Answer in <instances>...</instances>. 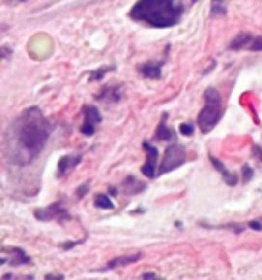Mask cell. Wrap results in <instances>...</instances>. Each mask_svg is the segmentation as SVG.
I'll return each instance as SVG.
<instances>
[{
	"label": "cell",
	"mask_w": 262,
	"mask_h": 280,
	"mask_svg": "<svg viewBox=\"0 0 262 280\" xmlns=\"http://www.w3.org/2000/svg\"><path fill=\"white\" fill-rule=\"evenodd\" d=\"M210 161H212V165L216 167V171L222 175V178H224V182H226L228 186H235L237 182H239V178H237V175L235 173H232L230 169H226V165L220 161V159H216L214 156H209Z\"/></svg>",
	"instance_id": "12"
},
{
	"label": "cell",
	"mask_w": 262,
	"mask_h": 280,
	"mask_svg": "<svg viewBox=\"0 0 262 280\" xmlns=\"http://www.w3.org/2000/svg\"><path fill=\"white\" fill-rule=\"evenodd\" d=\"M12 46H8V44H4V46H0V62H4V60H8V58H12Z\"/></svg>",
	"instance_id": "21"
},
{
	"label": "cell",
	"mask_w": 262,
	"mask_h": 280,
	"mask_svg": "<svg viewBox=\"0 0 262 280\" xmlns=\"http://www.w3.org/2000/svg\"><path fill=\"white\" fill-rule=\"evenodd\" d=\"M186 159H188V154H186V148H184L182 144H178V142L169 144L167 150H165V154H163V159H161V163H159V167H157V176L178 169L180 165L186 163Z\"/></svg>",
	"instance_id": "4"
},
{
	"label": "cell",
	"mask_w": 262,
	"mask_h": 280,
	"mask_svg": "<svg viewBox=\"0 0 262 280\" xmlns=\"http://www.w3.org/2000/svg\"><path fill=\"white\" fill-rule=\"evenodd\" d=\"M142 277H144V279H153V277H157V275H155V273H144Z\"/></svg>",
	"instance_id": "30"
},
{
	"label": "cell",
	"mask_w": 262,
	"mask_h": 280,
	"mask_svg": "<svg viewBox=\"0 0 262 280\" xmlns=\"http://www.w3.org/2000/svg\"><path fill=\"white\" fill-rule=\"evenodd\" d=\"M46 279H63V275H54V273H50V275H46Z\"/></svg>",
	"instance_id": "29"
},
{
	"label": "cell",
	"mask_w": 262,
	"mask_h": 280,
	"mask_svg": "<svg viewBox=\"0 0 262 280\" xmlns=\"http://www.w3.org/2000/svg\"><path fill=\"white\" fill-rule=\"evenodd\" d=\"M115 70V66H105V68H98V70H94L90 75H88V79L92 81V83H96V81H102L105 75L109 73V71Z\"/></svg>",
	"instance_id": "19"
},
{
	"label": "cell",
	"mask_w": 262,
	"mask_h": 280,
	"mask_svg": "<svg viewBox=\"0 0 262 280\" xmlns=\"http://www.w3.org/2000/svg\"><path fill=\"white\" fill-rule=\"evenodd\" d=\"M203 100H205V105H203V109L197 115V127H199V131L203 135H207V133H210L216 127V123L222 119V115H224V100H222L220 92L214 87L205 88Z\"/></svg>",
	"instance_id": "3"
},
{
	"label": "cell",
	"mask_w": 262,
	"mask_h": 280,
	"mask_svg": "<svg viewBox=\"0 0 262 280\" xmlns=\"http://www.w3.org/2000/svg\"><path fill=\"white\" fill-rule=\"evenodd\" d=\"M180 133H182L184 137H192V135H193V125H192V123H182V125H180Z\"/></svg>",
	"instance_id": "22"
},
{
	"label": "cell",
	"mask_w": 262,
	"mask_h": 280,
	"mask_svg": "<svg viewBox=\"0 0 262 280\" xmlns=\"http://www.w3.org/2000/svg\"><path fill=\"white\" fill-rule=\"evenodd\" d=\"M33 215L38 221H69L71 219L69 211L63 206V202H54L46 208H38L33 211Z\"/></svg>",
	"instance_id": "5"
},
{
	"label": "cell",
	"mask_w": 262,
	"mask_h": 280,
	"mask_svg": "<svg viewBox=\"0 0 262 280\" xmlns=\"http://www.w3.org/2000/svg\"><path fill=\"white\" fill-rule=\"evenodd\" d=\"M230 0H212L210 2V16H226Z\"/></svg>",
	"instance_id": "18"
},
{
	"label": "cell",
	"mask_w": 262,
	"mask_h": 280,
	"mask_svg": "<svg viewBox=\"0 0 262 280\" xmlns=\"http://www.w3.org/2000/svg\"><path fill=\"white\" fill-rule=\"evenodd\" d=\"M192 2H197V0H192Z\"/></svg>",
	"instance_id": "32"
},
{
	"label": "cell",
	"mask_w": 262,
	"mask_h": 280,
	"mask_svg": "<svg viewBox=\"0 0 262 280\" xmlns=\"http://www.w3.org/2000/svg\"><path fill=\"white\" fill-rule=\"evenodd\" d=\"M14 2H18V4H23V2H29V0H14Z\"/></svg>",
	"instance_id": "31"
},
{
	"label": "cell",
	"mask_w": 262,
	"mask_h": 280,
	"mask_svg": "<svg viewBox=\"0 0 262 280\" xmlns=\"http://www.w3.org/2000/svg\"><path fill=\"white\" fill-rule=\"evenodd\" d=\"M52 131V123L40 111V107L31 105L23 109L6 133L4 156L12 165H31L46 148Z\"/></svg>",
	"instance_id": "1"
},
{
	"label": "cell",
	"mask_w": 262,
	"mask_h": 280,
	"mask_svg": "<svg viewBox=\"0 0 262 280\" xmlns=\"http://www.w3.org/2000/svg\"><path fill=\"white\" fill-rule=\"evenodd\" d=\"M251 152H253V156L259 159V161H262V146H259V144H253Z\"/></svg>",
	"instance_id": "25"
},
{
	"label": "cell",
	"mask_w": 262,
	"mask_h": 280,
	"mask_svg": "<svg viewBox=\"0 0 262 280\" xmlns=\"http://www.w3.org/2000/svg\"><path fill=\"white\" fill-rule=\"evenodd\" d=\"M94 206L100 208V210H113L115 208V204H113L109 194H96L94 196Z\"/></svg>",
	"instance_id": "17"
},
{
	"label": "cell",
	"mask_w": 262,
	"mask_h": 280,
	"mask_svg": "<svg viewBox=\"0 0 262 280\" xmlns=\"http://www.w3.org/2000/svg\"><path fill=\"white\" fill-rule=\"evenodd\" d=\"M182 14L184 6L176 0H138L130 8L128 18L153 29H169L180 23Z\"/></svg>",
	"instance_id": "2"
},
{
	"label": "cell",
	"mask_w": 262,
	"mask_h": 280,
	"mask_svg": "<svg viewBox=\"0 0 262 280\" xmlns=\"http://www.w3.org/2000/svg\"><path fill=\"white\" fill-rule=\"evenodd\" d=\"M241 171H243V182H249V180L253 178V169H251L249 165H243Z\"/></svg>",
	"instance_id": "24"
},
{
	"label": "cell",
	"mask_w": 262,
	"mask_h": 280,
	"mask_svg": "<svg viewBox=\"0 0 262 280\" xmlns=\"http://www.w3.org/2000/svg\"><path fill=\"white\" fill-rule=\"evenodd\" d=\"M167 117H169V113H163L161 123L157 125V131H155V139L163 140V142L175 140V133H173V129H171V127H167Z\"/></svg>",
	"instance_id": "15"
},
{
	"label": "cell",
	"mask_w": 262,
	"mask_h": 280,
	"mask_svg": "<svg viewBox=\"0 0 262 280\" xmlns=\"http://www.w3.org/2000/svg\"><path fill=\"white\" fill-rule=\"evenodd\" d=\"M107 194H109V196H117V194H119V188H117V186H109Z\"/></svg>",
	"instance_id": "28"
},
{
	"label": "cell",
	"mask_w": 262,
	"mask_h": 280,
	"mask_svg": "<svg viewBox=\"0 0 262 280\" xmlns=\"http://www.w3.org/2000/svg\"><path fill=\"white\" fill-rule=\"evenodd\" d=\"M161 70H163V62H147V64L138 66L140 75L146 77V79H159L161 77Z\"/></svg>",
	"instance_id": "13"
},
{
	"label": "cell",
	"mask_w": 262,
	"mask_h": 280,
	"mask_svg": "<svg viewBox=\"0 0 262 280\" xmlns=\"http://www.w3.org/2000/svg\"><path fill=\"white\" fill-rule=\"evenodd\" d=\"M142 259V251L136 253H128V255H119V257H113L111 261H107L102 271H111V269H117V267H126V265H132V263L140 261Z\"/></svg>",
	"instance_id": "11"
},
{
	"label": "cell",
	"mask_w": 262,
	"mask_h": 280,
	"mask_svg": "<svg viewBox=\"0 0 262 280\" xmlns=\"http://www.w3.org/2000/svg\"><path fill=\"white\" fill-rule=\"evenodd\" d=\"M81 161H83V154H73V156H63V158H59V161H58V171H56L58 178H63V176L67 175L71 169H75Z\"/></svg>",
	"instance_id": "10"
},
{
	"label": "cell",
	"mask_w": 262,
	"mask_h": 280,
	"mask_svg": "<svg viewBox=\"0 0 262 280\" xmlns=\"http://www.w3.org/2000/svg\"><path fill=\"white\" fill-rule=\"evenodd\" d=\"M0 253L6 255V263L12 265V267L31 265V257H29L21 247H0Z\"/></svg>",
	"instance_id": "8"
},
{
	"label": "cell",
	"mask_w": 262,
	"mask_h": 280,
	"mask_svg": "<svg viewBox=\"0 0 262 280\" xmlns=\"http://www.w3.org/2000/svg\"><path fill=\"white\" fill-rule=\"evenodd\" d=\"M83 242V240H77V242H63V244H59L61 249H71V247H75V245H79Z\"/></svg>",
	"instance_id": "27"
},
{
	"label": "cell",
	"mask_w": 262,
	"mask_h": 280,
	"mask_svg": "<svg viewBox=\"0 0 262 280\" xmlns=\"http://www.w3.org/2000/svg\"><path fill=\"white\" fill-rule=\"evenodd\" d=\"M253 38H255L253 33H239V35L230 42V50H243V48L245 50H249V46H251Z\"/></svg>",
	"instance_id": "16"
},
{
	"label": "cell",
	"mask_w": 262,
	"mask_h": 280,
	"mask_svg": "<svg viewBox=\"0 0 262 280\" xmlns=\"http://www.w3.org/2000/svg\"><path fill=\"white\" fill-rule=\"evenodd\" d=\"M83 117H85V121L81 125V133H83L85 137H94L96 127L102 123V113H100V109H98L96 105H85V107H83Z\"/></svg>",
	"instance_id": "7"
},
{
	"label": "cell",
	"mask_w": 262,
	"mask_h": 280,
	"mask_svg": "<svg viewBox=\"0 0 262 280\" xmlns=\"http://www.w3.org/2000/svg\"><path fill=\"white\" fill-rule=\"evenodd\" d=\"M249 50H251V52H262V36L261 35H255L251 46H249Z\"/></svg>",
	"instance_id": "20"
},
{
	"label": "cell",
	"mask_w": 262,
	"mask_h": 280,
	"mask_svg": "<svg viewBox=\"0 0 262 280\" xmlns=\"http://www.w3.org/2000/svg\"><path fill=\"white\" fill-rule=\"evenodd\" d=\"M122 98V85H105L98 94H96V100L98 102H109V104H115Z\"/></svg>",
	"instance_id": "9"
},
{
	"label": "cell",
	"mask_w": 262,
	"mask_h": 280,
	"mask_svg": "<svg viewBox=\"0 0 262 280\" xmlns=\"http://www.w3.org/2000/svg\"><path fill=\"white\" fill-rule=\"evenodd\" d=\"M146 190V184L140 182L136 176L128 175L124 180H122V192L128 194V196H132V194H140Z\"/></svg>",
	"instance_id": "14"
},
{
	"label": "cell",
	"mask_w": 262,
	"mask_h": 280,
	"mask_svg": "<svg viewBox=\"0 0 262 280\" xmlns=\"http://www.w3.org/2000/svg\"><path fill=\"white\" fill-rule=\"evenodd\" d=\"M247 227L253 228V230H262V217H259V219H255V221H251V223H249Z\"/></svg>",
	"instance_id": "26"
},
{
	"label": "cell",
	"mask_w": 262,
	"mask_h": 280,
	"mask_svg": "<svg viewBox=\"0 0 262 280\" xmlns=\"http://www.w3.org/2000/svg\"><path fill=\"white\" fill-rule=\"evenodd\" d=\"M88 190H90V182H85V184H81L79 188H77V198L79 200H83L85 196L88 194Z\"/></svg>",
	"instance_id": "23"
},
{
	"label": "cell",
	"mask_w": 262,
	"mask_h": 280,
	"mask_svg": "<svg viewBox=\"0 0 262 280\" xmlns=\"http://www.w3.org/2000/svg\"><path fill=\"white\" fill-rule=\"evenodd\" d=\"M142 148L146 150V163L142 165V175L147 176V178H155L157 176V159H159V150L149 144L147 140L142 142Z\"/></svg>",
	"instance_id": "6"
}]
</instances>
